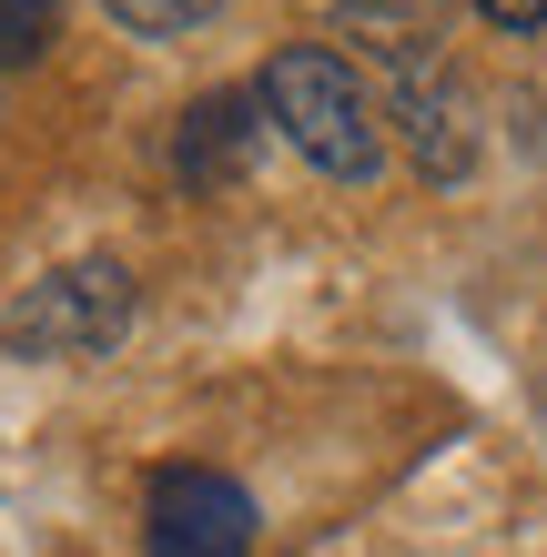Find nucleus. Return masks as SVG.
<instances>
[{
  "instance_id": "obj_1",
  "label": "nucleus",
  "mask_w": 547,
  "mask_h": 557,
  "mask_svg": "<svg viewBox=\"0 0 547 557\" xmlns=\"http://www.w3.org/2000/svg\"><path fill=\"white\" fill-rule=\"evenodd\" d=\"M253 102H264V133H284L325 183H375L385 173V122H375L356 61L335 41H284L264 61V82H253Z\"/></svg>"
},
{
  "instance_id": "obj_2",
  "label": "nucleus",
  "mask_w": 547,
  "mask_h": 557,
  "mask_svg": "<svg viewBox=\"0 0 547 557\" xmlns=\"http://www.w3.org/2000/svg\"><path fill=\"white\" fill-rule=\"evenodd\" d=\"M122 324H133V264L82 253V264H51L41 284H21L0 305V345L30 355V366H72V355L122 345Z\"/></svg>"
},
{
  "instance_id": "obj_3",
  "label": "nucleus",
  "mask_w": 547,
  "mask_h": 557,
  "mask_svg": "<svg viewBox=\"0 0 547 557\" xmlns=\"http://www.w3.org/2000/svg\"><path fill=\"white\" fill-rule=\"evenodd\" d=\"M142 547L152 557H253V497L213 467H152Z\"/></svg>"
},
{
  "instance_id": "obj_4",
  "label": "nucleus",
  "mask_w": 547,
  "mask_h": 557,
  "mask_svg": "<svg viewBox=\"0 0 547 557\" xmlns=\"http://www.w3.org/2000/svg\"><path fill=\"white\" fill-rule=\"evenodd\" d=\"M253 152H264V102H253V91H203V102H183L173 143H163L183 193H234L253 173Z\"/></svg>"
},
{
  "instance_id": "obj_5",
  "label": "nucleus",
  "mask_w": 547,
  "mask_h": 557,
  "mask_svg": "<svg viewBox=\"0 0 547 557\" xmlns=\"http://www.w3.org/2000/svg\"><path fill=\"white\" fill-rule=\"evenodd\" d=\"M396 143L415 152L426 183H467L476 173V102H467V82L446 72V61L396 72Z\"/></svg>"
},
{
  "instance_id": "obj_6",
  "label": "nucleus",
  "mask_w": 547,
  "mask_h": 557,
  "mask_svg": "<svg viewBox=\"0 0 547 557\" xmlns=\"http://www.w3.org/2000/svg\"><path fill=\"white\" fill-rule=\"evenodd\" d=\"M345 41H365L385 72H426V61H446L436 41V0H335Z\"/></svg>"
},
{
  "instance_id": "obj_7",
  "label": "nucleus",
  "mask_w": 547,
  "mask_h": 557,
  "mask_svg": "<svg viewBox=\"0 0 547 557\" xmlns=\"http://www.w3.org/2000/svg\"><path fill=\"white\" fill-rule=\"evenodd\" d=\"M102 11L133 30V41H183V30L223 21V0H102Z\"/></svg>"
},
{
  "instance_id": "obj_8",
  "label": "nucleus",
  "mask_w": 547,
  "mask_h": 557,
  "mask_svg": "<svg viewBox=\"0 0 547 557\" xmlns=\"http://www.w3.org/2000/svg\"><path fill=\"white\" fill-rule=\"evenodd\" d=\"M61 30V0H0V72H21V61H41Z\"/></svg>"
},
{
  "instance_id": "obj_9",
  "label": "nucleus",
  "mask_w": 547,
  "mask_h": 557,
  "mask_svg": "<svg viewBox=\"0 0 547 557\" xmlns=\"http://www.w3.org/2000/svg\"><path fill=\"white\" fill-rule=\"evenodd\" d=\"M476 21L507 30V41H527V30H547V0H476Z\"/></svg>"
}]
</instances>
